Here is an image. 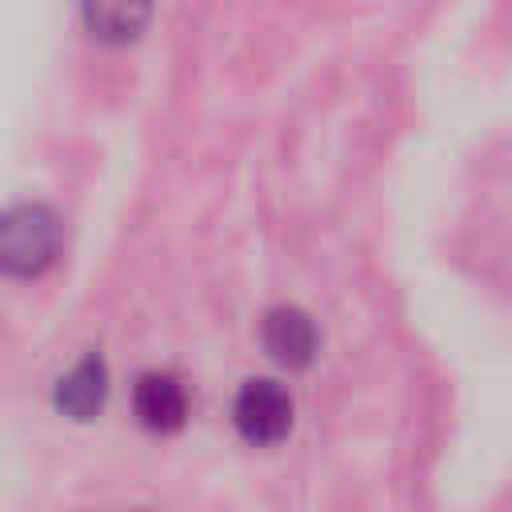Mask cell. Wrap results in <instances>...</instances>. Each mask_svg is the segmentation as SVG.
Here are the masks:
<instances>
[{"label": "cell", "instance_id": "6da1fadb", "mask_svg": "<svg viewBox=\"0 0 512 512\" xmlns=\"http://www.w3.org/2000/svg\"><path fill=\"white\" fill-rule=\"evenodd\" d=\"M60 252V220L44 204H16L0 212V272L28 280L40 276Z\"/></svg>", "mask_w": 512, "mask_h": 512}, {"label": "cell", "instance_id": "7a4b0ae2", "mask_svg": "<svg viewBox=\"0 0 512 512\" xmlns=\"http://www.w3.org/2000/svg\"><path fill=\"white\" fill-rule=\"evenodd\" d=\"M232 420H236V432L248 444H260V448L276 444L292 428V396L276 380H248L236 392Z\"/></svg>", "mask_w": 512, "mask_h": 512}, {"label": "cell", "instance_id": "3957f363", "mask_svg": "<svg viewBox=\"0 0 512 512\" xmlns=\"http://www.w3.org/2000/svg\"><path fill=\"white\" fill-rule=\"evenodd\" d=\"M316 344H320V336H316V324H312V316L304 308L280 304V308H272L264 316V348H268V356L276 364L304 368V364H312Z\"/></svg>", "mask_w": 512, "mask_h": 512}, {"label": "cell", "instance_id": "277c9868", "mask_svg": "<svg viewBox=\"0 0 512 512\" xmlns=\"http://www.w3.org/2000/svg\"><path fill=\"white\" fill-rule=\"evenodd\" d=\"M132 408H136V420L148 432H176L184 424V416H188V396H184V388H180L176 376H168V372H144L136 380Z\"/></svg>", "mask_w": 512, "mask_h": 512}, {"label": "cell", "instance_id": "5b68a950", "mask_svg": "<svg viewBox=\"0 0 512 512\" xmlns=\"http://www.w3.org/2000/svg\"><path fill=\"white\" fill-rule=\"evenodd\" d=\"M104 400H108V368L96 352L56 380V408L72 420H92L104 408Z\"/></svg>", "mask_w": 512, "mask_h": 512}, {"label": "cell", "instance_id": "8992f818", "mask_svg": "<svg viewBox=\"0 0 512 512\" xmlns=\"http://www.w3.org/2000/svg\"><path fill=\"white\" fill-rule=\"evenodd\" d=\"M152 16V0H84V20L96 40L124 44L144 32Z\"/></svg>", "mask_w": 512, "mask_h": 512}]
</instances>
